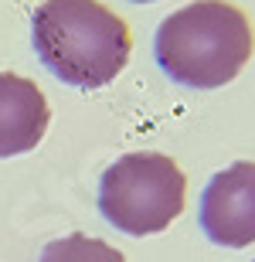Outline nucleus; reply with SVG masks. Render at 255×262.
Returning <instances> with one entry per match:
<instances>
[{
	"mask_svg": "<svg viewBox=\"0 0 255 262\" xmlns=\"http://www.w3.org/2000/svg\"><path fill=\"white\" fill-rule=\"evenodd\" d=\"M41 65L75 89H102L129 61V28L99 0H44L31 17Z\"/></svg>",
	"mask_w": 255,
	"mask_h": 262,
	"instance_id": "nucleus-1",
	"label": "nucleus"
},
{
	"mask_svg": "<svg viewBox=\"0 0 255 262\" xmlns=\"http://www.w3.org/2000/svg\"><path fill=\"white\" fill-rule=\"evenodd\" d=\"M153 55L187 89H221L252 58V24L225 0H194L157 28Z\"/></svg>",
	"mask_w": 255,
	"mask_h": 262,
	"instance_id": "nucleus-2",
	"label": "nucleus"
},
{
	"mask_svg": "<svg viewBox=\"0 0 255 262\" xmlns=\"http://www.w3.org/2000/svg\"><path fill=\"white\" fill-rule=\"evenodd\" d=\"M187 177L164 154H126L99 181V211L112 228L143 238L184 211Z\"/></svg>",
	"mask_w": 255,
	"mask_h": 262,
	"instance_id": "nucleus-3",
	"label": "nucleus"
},
{
	"mask_svg": "<svg viewBox=\"0 0 255 262\" xmlns=\"http://www.w3.org/2000/svg\"><path fill=\"white\" fill-rule=\"evenodd\" d=\"M201 228L215 245L245 249L255 242V164H238L218 170L201 194Z\"/></svg>",
	"mask_w": 255,
	"mask_h": 262,
	"instance_id": "nucleus-4",
	"label": "nucleus"
},
{
	"mask_svg": "<svg viewBox=\"0 0 255 262\" xmlns=\"http://www.w3.org/2000/svg\"><path fill=\"white\" fill-rule=\"evenodd\" d=\"M48 99L24 75L0 72V157L31 154L48 133Z\"/></svg>",
	"mask_w": 255,
	"mask_h": 262,
	"instance_id": "nucleus-5",
	"label": "nucleus"
},
{
	"mask_svg": "<svg viewBox=\"0 0 255 262\" xmlns=\"http://www.w3.org/2000/svg\"><path fill=\"white\" fill-rule=\"evenodd\" d=\"M38 262H126L119 249H112L102 238H92V235L72 232L65 238H55V242L44 245Z\"/></svg>",
	"mask_w": 255,
	"mask_h": 262,
	"instance_id": "nucleus-6",
	"label": "nucleus"
},
{
	"mask_svg": "<svg viewBox=\"0 0 255 262\" xmlns=\"http://www.w3.org/2000/svg\"><path fill=\"white\" fill-rule=\"evenodd\" d=\"M133 4H153V0H133Z\"/></svg>",
	"mask_w": 255,
	"mask_h": 262,
	"instance_id": "nucleus-7",
	"label": "nucleus"
}]
</instances>
